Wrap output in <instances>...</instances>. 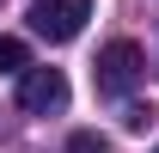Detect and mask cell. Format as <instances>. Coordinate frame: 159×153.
I'll return each instance as SVG.
<instances>
[{
	"label": "cell",
	"mask_w": 159,
	"mask_h": 153,
	"mask_svg": "<svg viewBox=\"0 0 159 153\" xmlns=\"http://www.w3.org/2000/svg\"><path fill=\"white\" fill-rule=\"evenodd\" d=\"M153 153H159V147H153Z\"/></svg>",
	"instance_id": "cell-7"
},
{
	"label": "cell",
	"mask_w": 159,
	"mask_h": 153,
	"mask_svg": "<svg viewBox=\"0 0 159 153\" xmlns=\"http://www.w3.org/2000/svg\"><path fill=\"white\" fill-rule=\"evenodd\" d=\"M25 19H31V31L43 43H74L86 31V19H92V0H31Z\"/></svg>",
	"instance_id": "cell-2"
},
{
	"label": "cell",
	"mask_w": 159,
	"mask_h": 153,
	"mask_svg": "<svg viewBox=\"0 0 159 153\" xmlns=\"http://www.w3.org/2000/svg\"><path fill=\"white\" fill-rule=\"evenodd\" d=\"M67 153H110V141H104V135H92V129H80L74 141H67Z\"/></svg>",
	"instance_id": "cell-5"
},
{
	"label": "cell",
	"mask_w": 159,
	"mask_h": 153,
	"mask_svg": "<svg viewBox=\"0 0 159 153\" xmlns=\"http://www.w3.org/2000/svg\"><path fill=\"white\" fill-rule=\"evenodd\" d=\"M19 104L31 116H55V110H67V74L61 67H25V80H19Z\"/></svg>",
	"instance_id": "cell-3"
},
{
	"label": "cell",
	"mask_w": 159,
	"mask_h": 153,
	"mask_svg": "<svg viewBox=\"0 0 159 153\" xmlns=\"http://www.w3.org/2000/svg\"><path fill=\"white\" fill-rule=\"evenodd\" d=\"M25 67H31L25 37H0V74H25Z\"/></svg>",
	"instance_id": "cell-4"
},
{
	"label": "cell",
	"mask_w": 159,
	"mask_h": 153,
	"mask_svg": "<svg viewBox=\"0 0 159 153\" xmlns=\"http://www.w3.org/2000/svg\"><path fill=\"white\" fill-rule=\"evenodd\" d=\"M147 123H153V110H147V104H129V110H122V129H129V135H141Z\"/></svg>",
	"instance_id": "cell-6"
},
{
	"label": "cell",
	"mask_w": 159,
	"mask_h": 153,
	"mask_svg": "<svg viewBox=\"0 0 159 153\" xmlns=\"http://www.w3.org/2000/svg\"><path fill=\"white\" fill-rule=\"evenodd\" d=\"M141 67H147L141 43L116 37V43H104V49H98V67H92V80H98V92H104V98H122V92H135Z\"/></svg>",
	"instance_id": "cell-1"
}]
</instances>
